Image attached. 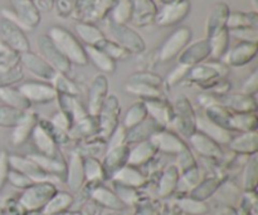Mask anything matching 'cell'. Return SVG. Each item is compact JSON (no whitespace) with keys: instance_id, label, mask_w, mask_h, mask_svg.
Listing matches in <instances>:
<instances>
[{"instance_id":"1","label":"cell","mask_w":258,"mask_h":215,"mask_svg":"<svg viewBox=\"0 0 258 215\" xmlns=\"http://www.w3.org/2000/svg\"><path fill=\"white\" fill-rule=\"evenodd\" d=\"M47 35L50 38L53 44L58 48V50L70 60L71 64H87L88 58L86 54L85 47L70 30L59 27V25H54V27L49 28Z\"/></svg>"},{"instance_id":"2","label":"cell","mask_w":258,"mask_h":215,"mask_svg":"<svg viewBox=\"0 0 258 215\" xmlns=\"http://www.w3.org/2000/svg\"><path fill=\"white\" fill-rule=\"evenodd\" d=\"M13 12L12 15H5V19L12 20L20 28L34 29L40 23V13L37 4L33 0H10Z\"/></svg>"},{"instance_id":"3","label":"cell","mask_w":258,"mask_h":215,"mask_svg":"<svg viewBox=\"0 0 258 215\" xmlns=\"http://www.w3.org/2000/svg\"><path fill=\"white\" fill-rule=\"evenodd\" d=\"M174 118L171 125L175 130L184 136H190L196 131L197 113L193 105L186 97H180L176 100L174 106Z\"/></svg>"},{"instance_id":"4","label":"cell","mask_w":258,"mask_h":215,"mask_svg":"<svg viewBox=\"0 0 258 215\" xmlns=\"http://www.w3.org/2000/svg\"><path fill=\"white\" fill-rule=\"evenodd\" d=\"M55 188L50 183H37L25 189L20 198V204L28 210H38L44 208L48 201L55 195Z\"/></svg>"},{"instance_id":"5","label":"cell","mask_w":258,"mask_h":215,"mask_svg":"<svg viewBox=\"0 0 258 215\" xmlns=\"http://www.w3.org/2000/svg\"><path fill=\"white\" fill-rule=\"evenodd\" d=\"M0 38L9 49L18 53V54L30 50L29 40H28L27 35L24 34L22 28L12 20L5 19V18L0 20Z\"/></svg>"},{"instance_id":"6","label":"cell","mask_w":258,"mask_h":215,"mask_svg":"<svg viewBox=\"0 0 258 215\" xmlns=\"http://www.w3.org/2000/svg\"><path fill=\"white\" fill-rule=\"evenodd\" d=\"M38 49H39L40 57L53 68L57 73L67 75L71 70V63L62 53L58 50V48L53 44L50 38L47 34H42L38 37Z\"/></svg>"},{"instance_id":"7","label":"cell","mask_w":258,"mask_h":215,"mask_svg":"<svg viewBox=\"0 0 258 215\" xmlns=\"http://www.w3.org/2000/svg\"><path fill=\"white\" fill-rule=\"evenodd\" d=\"M120 113L121 106L118 98L113 95L107 96L97 116L98 127H100V132L103 137H110L111 133L120 125L118 123Z\"/></svg>"},{"instance_id":"8","label":"cell","mask_w":258,"mask_h":215,"mask_svg":"<svg viewBox=\"0 0 258 215\" xmlns=\"http://www.w3.org/2000/svg\"><path fill=\"white\" fill-rule=\"evenodd\" d=\"M18 90L24 95V97L32 103L44 105L57 100V91L52 83L42 82V81H27L18 87Z\"/></svg>"},{"instance_id":"9","label":"cell","mask_w":258,"mask_h":215,"mask_svg":"<svg viewBox=\"0 0 258 215\" xmlns=\"http://www.w3.org/2000/svg\"><path fill=\"white\" fill-rule=\"evenodd\" d=\"M191 39V30L186 27L179 28L174 33H171L170 37L164 42L159 50V59L161 62H168L178 57L181 52L189 45Z\"/></svg>"},{"instance_id":"10","label":"cell","mask_w":258,"mask_h":215,"mask_svg":"<svg viewBox=\"0 0 258 215\" xmlns=\"http://www.w3.org/2000/svg\"><path fill=\"white\" fill-rule=\"evenodd\" d=\"M110 33L113 38V42L127 50L128 53H141L145 50L144 39L134 29L125 24L111 23Z\"/></svg>"},{"instance_id":"11","label":"cell","mask_w":258,"mask_h":215,"mask_svg":"<svg viewBox=\"0 0 258 215\" xmlns=\"http://www.w3.org/2000/svg\"><path fill=\"white\" fill-rule=\"evenodd\" d=\"M228 65L222 62L201 63L189 69L186 80L197 83H208L223 78L228 73Z\"/></svg>"},{"instance_id":"12","label":"cell","mask_w":258,"mask_h":215,"mask_svg":"<svg viewBox=\"0 0 258 215\" xmlns=\"http://www.w3.org/2000/svg\"><path fill=\"white\" fill-rule=\"evenodd\" d=\"M149 140L155 146L156 150L169 154V155H178L181 151L188 149V145L181 140L178 133L164 130V128L156 131Z\"/></svg>"},{"instance_id":"13","label":"cell","mask_w":258,"mask_h":215,"mask_svg":"<svg viewBox=\"0 0 258 215\" xmlns=\"http://www.w3.org/2000/svg\"><path fill=\"white\" fill-rule=\"evenodd\" d=\"M108 81L103 75H98L93 78L92 83L88 90V103L87 113L92 117H97L102 108L103 102L107 98Z\"/></svg>"},{"instance_id":"14","label":"cell","mask_w":258,"mask_h":215,"mask_svg":"<svg viewBox=\"0 0 258 215\" xmlns=\"http://www.w3.org/2000/svg\"><path fill=\"white\" fill-rule=\"evenodd\" d=\"M19 60L23 68H25L28 72L32 73L33 76L38 77L39 80L52 81L55 73H57L40 55L35 54L30 50L19 54Z\"/></svg>"},{"instance_id":"15","label":"cell","mask_w":258,"mask_h":215,"mask_svg":"<svg viewBox=\"0 0 258 215\" xmlns=\"http://www.w3.org/2000/svg\"><path fill=\"white\" fill-rule=\"evenodd\" d=\"M211 55V44L208 39H201L190 45H186L185 49L179 54V64L191 68L207 59Z\"/></svg>"},{"instance_id":"16","label":"cell","mask_w":258,"mask_h":215,"mask_svg":"<svg viewBox=\"0 0 258 215\" xmlns=\"http://www.w3.org/2000/svg\"><path fill=\"white\" fill-rule=\"evenodd\" d=\"M9 165L12 166L13 170H17L19 173L24 174L25 176L35 183H45L48 180L49 174L43 171L32 159L24 158V156L12 155L9 156Z\"/></svg>"},{"instance_id":"17","label":"cell","mask_w":258,"mask_h":215,"mask_svg":"<svg viewBox=\"0 0 258 215\" xmlns=\"http://www.w3.org/2000/svg\"><path fill=\"white\" fill-rule=\"evenodd\" d=\"M189 10H190V4L186 0L166 4L156 15V23L163 27L174 25L176 23H180L188 15Z\"/></svg>"},{"instance_id":"18","label":"cell","mask_w":258,"mask_h":215,"mask_svg":"<svg viewBox=\"0 0 258 215\" xmlns=\"http://www.w3.org/2000/svg\"><path fill=\"white\" fill-rule=\"evenodd\" d=\"M257 54V43L241 42L236 47L232 48L224 55V63L233 67H243L251 62Z\"/></svg>"},{"instance_id":"19","label":"cell","mask_w":258,"mask_h":215,"mask_svg":"<svg viewBox=\"0 0 258 215\" xmlns=\"http://www.w3.org/2000/svg\"><path fill=\"white\" fill-rule=\"evenodd\" d=\"M218 103L224 106L233 112H256L257 102L253 96L244 95V93H233V95H226L217 97Z\"/></svg>"},{"instance_id":"20","label":"cell","mask_w":258,"mask_h":215,"mask_svg":"<svg viewBox=\"0 0 258 215\" xmlns=\"http://www.w3.org/2000/svg\"><path fill=\"white\" fill-rule=\"evenodd\" d=\"M196 131L204 133V135L211 137L212 140L216 141L219 145H221V144L229 145V142H231L232 138H233L231 131L226 130V128L217 125V123L212 122L211 120H208V118L206 117V115L197 116Z\"/></svg>"},{"instance_id":"21","label":"cell","mask_w":258,"mask_h":215,"mask_svg":"<svg viewBox=\"0 0 258 215\" xmlns=\"http://www.w3.org/2000/svg\"><path fill=\"white\" fill-rule=\"evenodd\" d=\"M190 144L194 148V150L203 158L208 159H221L223 156V151H222L221 145L217 144L216 141L212 140L204 133L199 132V131H194L190 136Z\"/></svg>"},{"instance_id":"22","label":"cell","mask_w":258,"mask_h":215,"mask_svg":"<svg viewBox=\"0 0 258 215\" xmlns=\"http://www.w3.org/2000/svg\"><path fill=\"white\" fill-rule=\"evenodd\" d=\"M30 137L39 155L47 156V158H57V144L53 140L50 133L45 130L44 126L40 123V121L34 127Z\"/></svg>"},{"instance_id":"23","label":"cell","mask_w":258,"mask_h":215,"mask_svg":"<svg viewBox=\"0 0 258 215\" xmlns=\"http://www.w3.org/2000/svg\"><path fill=\"white\" fill-rule=\"evenodd\" d=\"M144 103L150 118H153L161 127L164 128L165 126L171 125L174 118V108L165 100H149L144 101Z\"/></svg>"},{"instance_id":"24","label":"cell","mask_w":258,"mask_h":215,"mask_svg":"<svg viewBox=\"0 0 258 215\" xmlns=\"http://www.w3.org/2000/svg\"><path fill=\"white\" fill-rule=\"evenodd\" d=\"M128 151H130V148L127 144L107 149V154H106L102 165L106 175H113L116 171H118L127 164Z\"/></svg>"},{"instance_id":"25","label":"cell","mask_w":258,"mask_h":215,"mask_svg":"<svg viewBox=\"0 0 258 215\" xmlns=\"http://www.w3.org/2000/svg\"><path fill=\"white\" fill-rule=\"evenodd\" d=\"M229 14V7L226 3H217L213 8H212L211 13H209L208 20H207V39L213 37L222 29L227 28V20H228Z\"/></svg>"},{"instance_id":"26","label":"cell","mask_w":258,"mask_h":215,"mask_svg":"<svg viewBox=\"0 0 258 215\" xmlns=\"http://www.w3.org/2000/svg\"><path fill=\"white\" fill-rule=\"evenodd\" d=\"M38 116L32 111H27L20 120V122L13 128L12 144L14 146H20L32 136L33 130L38 125Z\"/></svg>"},{"instance_id":"27","label":"cell","mask_w":258,"mask_h":215,"mask_svg":"<svg viewBox=\"0 0 258 215\" xmlns=\"http://www.w3.org/2000/svg\"><path fill=\"white\" fill-rule=\"evenodd\" d=\"M161 128L163 127L156 123L153 118H145L135 127L126 131V144H138L141 141L149 140L156 131L161 130Z\"/></svg>"},{"instance_id":"28","label":"cell","mask_w":258,"mask_h":215,"mask_svg":"<svg viewBox=\"0 0 258 215\" xmlns=\"http://www.w3.org/2000/svg\"><path fill=\"white\" fill-rule=\"evenodd\" d=\"M156 153H158V150L151 144L150 140L135 144V146L128 151L127 165L135 166V168L144 165V164L149 163L155 156Z\"/></svg>"},{"instance_id":"29","label":"cell","mask_w":258,"mask_h":215,"mask_svg":"<svg viewBox=\"0 0 258 215\" xmlns=\"http://www.w3.org/2000/svg\"><path fill=\"white\" fill-rule=\"evenodd\" d=\"M257 115L256 112H233L231 111L228 121V130L241 131V132H251L257 130Z\"/></svg>"},{"instance_id":"30","label":"cell","mask_w":258,"mask_h":215,"mask_svg":"<svg viewBox=\"0 0 258 215\" xmlns=\"http://www.w3.org/2000/svg\"><path fill=\"white\" fill-rule=\"evenodd\" d=\"M68 173L67 183L72 190H78L85 181V170H83V160L80 153H73L71 155L70 164L66 170Z\"/></svg>"},{"instance_id":"31","label":"cell","mask_w":258,"mask_h":215,"mask_svg":"<svg viewBox=\"0 0 258 215\" xmlns=\"http://www.w3.org/2000/svg\"><path fill=\"white\" fill-rule=\"evenodd\" d=\"M229 148H231L232 151H236L238 154L256 155L258 149L257 131L243 132L238 137H233L231 142H229Z\"/></svg>"},{"instance_id":"32","label":"cell","mask_w":258,"mask_h":215,"mask_svg":"<svg viewBox=\"0 0 258 215\" xmlns=\"http://www.w3.org/2000/svg\"><path fill=\"white\" fill-rule=\"evenodd\" d=\"M0 100L9 107L15 110L27 112L30 108V102L24 97L22 92L18 88L9 86V87H0Z\"/></svg>"},{"instance_id":"33","label":"cell","mask_w":258,"mask_h":215,"mask_svg":"<svg viewBox=\"0 0 258 215\" xmlns=\"http://www.w3.org/2000/svg\"><path fill=\"white\" fill-rule=\"evenodd\" d=\"M58 103H59L60 111L67 113L73 122H77L81 118L86 117L88 115L87 110L83 107L82 103L76 98V96L70 95H58L57 96Z\"/></svg>"},{"instance_id":"34","label":"cell","mask_w":258,"mask_h":215,"mask_svg":"<svg viewBox=\"0 0 258 215\" xmlns=\"http://www.w3.org/2000/svg\"><path fill=\"white\" fill-rule=\"evenodd\" d=\"M112 176L120 185L128 186V188H139L144 185L146 181L145 176L135 166L131 165H125L120 170L116 171Z\"/></svg>"},{"instance_id":"35","label":"cell","mask_w":258,"mask_h":215,"mask_svg":"<svg viewBox=\"0 0 258 215\" xmlns=\"http://www.w3.org/2000/svg\"><path fill=\"white\" fill-rule=\"evenodd\" d=\"M75 29L78 38L90 47H97L105 39V34L96 25L90 24V23H77L75 25Z\"/></svg>"},{"instance_id":"36","label":"cell","mask_w":258,"mask_h":215,"mask_svg":"<svg viewBox=\"0 0 258 215\" xmlns=\"http://www.w3.org/2000/svg\"><path fill=\"white\" fill-rule=\"evenodd\" d=\"M85 50L88 60H91L98 69L102 70L103 73H108V75L115 72L116 62L112 58L108 57L106 53H103L102 50L96 47H90V45H86Z\"/></svg>"},{"instance_id":"37","label":"cell","mask_w":258,"mask_h":215,"mask_svg":"<svg viewBox=\"0 0 258 215\" xmlns=\"http://www.w3.org/2000/svg\"><path fill=\"white\" fill-rule=\"evenodd\" d=\"M98 131H100V127H98L97 117H92V116L87 115L86 117L78 120L77 122H73L70 133L73 137L86 138L91 137Z\"/></svg>"},{"instance_id":"38","label":"cell","mask_w":258,"mask_h":215,"mask_svg":"<svg viewBox=\"0 0 258 215\" xmlns=\"http://www.w3.org/2000/svg\"><path fill=\"white\" fill-rule=\"evenodd\" d=\"M126 92L130 95L140 97L141 101L149 100H164V95L160 88L151 87V86L143 85V83H131L127 82L125 86Z\"/></svg>"},{"instance_id":"39","label":"cell","mask_w":258,"mask_h":215,"mask_svg":"<svg viewBox=\"0 0 258 215\" xmlns=\"http://www.w3.org/2000/svg\"><path fill=\"white\" fill-rule=\"evenodd\" d=\"M148 110H146V106L144 103V101H139L135 102L134 105H131L128 107L127 112L125 113V117H123L122 126L125 127V130H130V128L135 127L136 125H139L140 122H143L145 118H148Z\"/></svg>"},{"instance_id":"40","label":"cell","mask_w":258,"mask_h":215,"mask_svg":"<svg viewBox=\"0 0 258 215\" xmlns=\"http://www.w3.org/2000/svg\"><path fill=\"white\" fill-rule=\"evenodd\" d=\"M227 29H244V28H257V14L252 13H231L227 20Z\"/></svg>"},{"instance_id":"41","label":"cell","mask_w":258,"mask_h":215,"mask_svg":"<svg viewBox=\"0 0 258 215\" xmlns=\"http://www.w3.org/2000/svg\"><path fill=\"white\" fill-rule=\"evenodd\" d=\"M28 158L32 159L43 171L47 174H62L67 170V165L62 160L57 158H47V156L39 155V154H32L28 155Z\"/></svg>"},{"instance_id":"42","label":"cell","mask_w":258,"mask_h":215,"mask_svg":"<svg viewBox=\"0 0 258 215\" xmlns=\"http://www.w3.org/2000/svg\"><path fill=\"white\" fill-rule=\"evenodd\" d=\"M209 44H211V55L214 59H219L226 55L229 47V30L227 28L222 29L213 37L209 38Z\"/></svg>"},{"instance_id":"43","label":"cell","mask_w":258,"mask_h":215,"mask_svg":"<svg viewBox=\"0 0 258 215\" xmlns=\"http://www.w3.org/2000/svg\"><path fill=\"white\" fill-rule=\"evenodd\" d=\"M72 196L67 193H55V195L44 206V215H57L62 213L72 204Z\"/></svg>"},{"instance_id":"44","label":"cell","mask_w":258,"mask_h":215,"mask_svg":"<svg viewBox=\"0 0 258 215\" xmlns=\"http://www.w3.org/2000/svg\"><path fill=\"white\" fill-rule=\"evenodd\" d=\"M50 83L54 87V90L57 91L58 95L77 96L80 93L77 85L72 80H70L67 75H63V73H55Z\"/></svg>"},{"instance_id":"45","label":"cell","mask_w":258,"mask_h":215,"mask_svg":"<svg viewBox=\"0 0 258 215\" xmlns=\"http://www.w3.org/2000/svg\"><path fill=\"white\" fill-rule=\"evenodd\" d=\"M24 113L23 111L15 110L7 105L0 106V127L14 128L20 122Z\"/></svg>"},{"instance_id":"46","label":"cell","mask_w":258,"mask_h":215,"mask_svg":"<svg viewBox=\"0 0 258 215\" xmlns=\"http://www.w3.org/2000/svg\"><path fill=\"white\" fill-rule=\"evenodd\" d=\"M92 198L95 199L96 201H98L102 205L107 206V208L111 209H121L123 208L122 201L118 199L117 195L112 193L111 190L106 188H97L92 194Z\"/></svg>"},{"instance_id":"47","label":"cell","mask_w":258,"mask_h":215,"mask_svg":"<svg viewBox=\"0 0 258 215\" xmlns=\"http://www.w3.org/2000/svg\"><path fill=\"white\" fill-rule=\"evenodd\" d=\"M179 181V171L176 166H170L168 170L164 173L160 181V195L166 196L170 195Z\"/></svg>"},{"instance_id":"48","label":"cell","mask_w":258,"mask_h":215,"mask_svg":"<svg viewBox=\"0 0 258 215\" xmlns=\"http://www.w3.org/2000/svg\"><path fill=\"white\" fill-rule=\"evenodd\" d=\"M96 48L102 50L103 53L108 55L110 58H112L113 60H123L130 55V53L127 52L126 49H123L121 45H118L117 43H115L113 40H108V39H103L100 44L97 45Z\"/></svg>"},{"instance_id":"49","label":"cell","mask_w":258,"mask_h":215,"mask_svg":"<svg viewBox=\"0 0 258 215\" xmlns=\"http://www.w3.org/2000/svg\"><path fill=\"white\" fill-rule=\"evenodd\" d=\"M83 170H85V179L90 181L101 180L105 178V170L102 164L98 163L95 158H88L83 161Z\"/></svg>"},{"instance_id":"50","label":"cell","mask_w":258,"mask_h":215,"mask_svg":"<svg viewBox=\"0 0 258 215\" xmlns=\"http://www.w3.org/2000/svg\"><path fill=\"white\" fill-rule=\"evenodd\" d=\"M127 82L131 83H143V85L151 86V87L160 88L163 86L164 81L160 76L155 75V73L151 72H138L134 73L128 77Z\"/></svg>"},{"instance_id":"51","label":"cell","mask_w":258,"mask_h":215,"mask_svg":"<svg viewBox=\"0 0 258 215\" xmlns=\"http://www.w3.org/2000/svg\"><path fill=\"white\" fill-rule=\"evenodd\" d=\"M219 185V180L217 179H209V180L203 181L202 184H198L193 191V198L197 200H203L211 196Z\"/></svg>"},{"instance_id":"52","label":"cell","mask_w":258,"mask_h":215,"mask_svg":"<svg viewBox=\"0 0 258 215\" xmlns=\"http://www.w3.org/2000/svg\"><path fill=\"white\" fill-rule=\"evenodd\" d=\"M133 13V3L131 0H120L113 12V23L117 24H125L131 17Z\"/></svg>"},{"instance_id":"53","label":"cell","mask_w":258,"mask_h":215,"mask_svg":"<svg viewBox=\"0 0 258 215\" xmlns=\"http://www.w3.org/2000/svg\"><path fill=\"white\" fill-rule=\"evenodd\" d=\"M176 156H178V160H176V169H178V171L186 173L188 170H190V169L197 166L193 154L190 153L189 149H185V150L181 151Z\"/></svg>"},{"instance_id":"54","label":"cell","mask_w":258,"mask_h":215,"mask_svg":"<svg viewBox=\"0 0 258 215\" xmlns=\"http://www.w3.org/2000/svg\"><path fill=\"white\" fill-rule=\"evenodd\" d=\"M49 122L52 123L54 127L59 128V130L64 131V132H68V133H70L71 128H72V125H73L72 118H71L67 113H64L60 110L52 116Z\"/></svg>"},{"instance_id":"55","label":"cell","mask_w":258,"mask_h":215,"mask_svg":"<svg viewBox=\"0 0 258 215\" xmlns=\"http://www.w3.org/2000/svg\"><path fill=\"white\" fill-rule=\"evenodd\" d=\"M256 180H257V159L256 156L251 159V161L247 165L246 175H244V188L247 190L256 188Z\"/></svg>"},{"instance_id":"56","label":"cell","mask_w":258,"mask_h":215,"mask_svg":"<svg viewBox=\"0 0 258 215\" xmlns=\"http://www.w3.org/2000/svg\"><path fill=\"white\" fill-rule=\"evenodd\" d=\"M180 205L186 213L193 214V215H201L207 211V206L204 205L202 201L197 200V199H186V200H181Z\"/></svg>"},{"instance_id":"57","label":"cell","mask_w":258,"mask_h":215,"mask_svg":"<svg viewBox=\"0 0 258 215\" xmlns=\"http://www.w3.org/2000/svg\"><path fill=\"white\" fill-rule=\"evenodd\" d=\"M8 179H9L10 183H12L14 186H17V188L27 189V188H29L30 185H33V181L30 180L28 176H25L24 174L19 173V171H17V170L9 171Z\"/></svg>"},{"instance_id":"58","label":"cell","mask_w":258,"mask_h":215,"mask_svg":"<svg viewBox=\"0 0 258 215\" xmlns=\"http://www.w3.org/2000/svg\"><path fill=\"white\" fill-rule=\"evenodd\" d=\"M231 34L242 39V42L257 43V28H244V29L229 30Z\"/></svg>"},{"instance_id":"59","label":"cell","mask_w":258,"mask_h":215,"mask_svg":"<svg viewBox=\"0 0 258 215\" xmlns=\"http://www.w3.org/2000/svg\"><path fill=\"white\" fill-rule=\"evenodd\" d=\"M126 144V130L122 125H118L117 128L111 133L110 140L107 142V149L116 148V146H120Z\"/></svg>"},{"instance_id":"60","label":"cell","mask_w":258,"mask_h":215,"mask_svg":"<svg viewBox=\"0 0 258 215\" xmlns=\"http://www.w3.org/2000/svg\"><path fill=\"white\" fill-rule=\"evenodd\" d=\"M189 69H190V68L186 67V65H183V64H179L178 67L174 68L173 72L169 75L168 80H166L168 85L169 86H174V85H176V83L180 82L181 80H184V78L188 76Z\"/></svg>"},{"instance_id":"61","label":"cell","mask_w":258,"mask_h":215,"mask_svg":"<svg viewBox=\"0 0 258 215\" xmlns=\"http://www.w3.org/2000/svg\"><path fill=\"white\" fill-rule=\"evenodd\" d=\"M258 90V72L257 70H253L251 76L244 81L243 86H242V93L248 96H253L256 95Z\"/></svg>"},{"instance_id":"62","label":"cell","mask_w":258,"mask_h":215,"mask_svg":"<svg viewBox=\"0 0 258 215\" xmlns=\"http://www.w3.org/2000/svg\"><path fill=\"white\" fill-rule=\"evenodd\" d=\"M9 156L5 151H0V189L4 186L9 175Z\"/></svg>"}]
</instances>
